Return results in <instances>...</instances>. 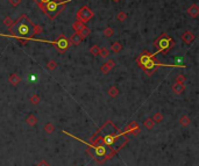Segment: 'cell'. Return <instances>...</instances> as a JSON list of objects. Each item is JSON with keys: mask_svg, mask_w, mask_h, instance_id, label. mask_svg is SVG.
I'll use <instances>...</instances> for the list:
<instances>
[{"mask_svg": "<svg viewBox=\"0 0 199 166\" xmlns=\"http://www.w3.org/2000/svg\"><path fill=\"white\" fill-rule=\"evenodd\" d=\"M171 88H173V93H176L179 95V94L184 93V91H185V85H184V84H179V83H175Z\"/></svg>", "mask_w": 199, "mask_h": 166, "instance_id": "12", "label": "cell"}, {"mask_svg": "<svg viewBox=\"0 0 199 166\" xmlns=\"http://www.w3.org/2000/svg\"><path fill=\"white\" fill-rule=\"evenodd\" d=\"M187 14L193 18V19H196V18H198V14H199V7L197 4H193L191 6L187 8Z\"/></svg>", "mask_w": 199, "mask_h": 166, "instance_id": "9", "label": "cell"}, {"mask_svg": "<svg viewBox=\"0 0 199 166\" xmlns=\"http://www.w3.org/2000/svg\"><path fill=\"white\" fill-rule=\"evenodd\" d=\"M9 4L13 7H18L21 4V0H9Z\"/></svg>", "mask_w": 199, "mask_h": 166, "instance_id": "32", "label": "cell"}, {"mask_svg": "<svg viewBox=\"0 0 199 166\" xmlns=\"http://www.w3.org/2000/svg\"><path fill=\"white\" fill-rule=\"evenodd\" d=\"M154 57H155V53H148V51H145V53H142L139 57L136 58V63H138V65L142 69L147 62L149 59H152V58H154Z\"/></svg>", "mask_w": 199, "mask_h": 166, "instance_id": "6", "label": "cell"}, {"mask_svg": "<svg viewBox=\"0 0 199 166\" xmlns=\"http://www.w3.org/2000/svg\"><path fill=\"white\" fill-rule=\"evenodd\" d=\"M182 40H183V42L185 44L190 46L193 41L196 40V35L193 33H191V32H185V33L182 35Z\"/></svg>", "mask_w": 199, "mask_h": 166, "instance_id": "8", "label": "cell"}, {"mask_svg": "<svg viewBox=\"0 0 199 166\" xmlns=\"http://www.w3.org/2000/svg\"><path fill=\"white\" fill-rule=\"evenodd\" d=\"M84 27H86L85 26V23H83V22H80V21H78V20L75 21L72 23V29L75 30V33H79Z\"/></svg>", "mask_w": 199, "mask_h": 166, "instance_id": "14", "label": "cell"}, {"mask_svg": "<svg viewBox=\"0 0 199 166\" xmlns=\"http://www.w3.org/2000/svg\"><path fill=\"white\" fill-rule=\"evenodd\" d=\"M190 123H191V119L187 115H183L179 117V124L182 127H187Z\"/></svg>", "mask_w": 199, "mask_h": 166, "instance_id": "16", "label": "cell"}, {"mask_svg": "<svg viewBox=\"0 0 199 166\" xmlns=\"http://www.w3.org/2000/svg\"><path fill=\"white\" fill-rule=\"evenodd\" d=\"M83 37L80 36L79 33H73L71 36H70V42H71V44H73V46H79L80 43L83 42Z\"/></svg>", "mask_w": 199, "mask_h": 166, "instance_id": "10", "label": "cell"}, {"mask_svg": "<svg viewBox=\"0 0 199 166\" xmlns=\"http://www.w3.org/2000/svg\"><path fill=\"white\" fill-rule=\"evenodd\" d=\"M117 19H118L119 22H124L127 19V14L125 12H119L118 15H117Z\"/></svg>", "mask_w": 199, "mask_h": 166, "instance_id": "28", "label": "cell"}, {"mask_svg": "<svg viewBox=\"0 0 199 166\" xmlns=\"http://www.w3.org/2000/svg\"><path fill=\"white\" fill-rule=\"evenodd\" d=\"M113 34H114V30H113L111 27H106V28L104 29V32H103V35H104L105 37H112Z\"/></svg>", "mask_w": 199, "mask_h": 166, "instance_id": "22", "label": "cell"}, {"mask_svg": "<svg viewBox=\"0 0 199 166\" xmlns=\"http://www.w3.org/2000/svg\"><path fill=\"white\" fill-rule=\"evenodd\" d=\"M152 119H153V121L155 123H161V122L163 121V115L159 113V112H157V113L154 114V116Z\"/></svg>", "mask_w": 199, "mask_h": 166, "instance_id": "21", "label": "cell"}, {"mask_svg": "<svg viewBox=\"0 0 199 166\" xmlns=\"http://www.w3.org/2000/svg\"><path fill=\"white\" fill-rule=\"evenodd\" d=\"M99 56L101 58H107V57L110 56V50H108L107 48H100Z\"/></svg>", "mask_w": 199, "mask_h": 166, "instance_id": "23", "label": "cell"}, {"mask_svg": "<svg viewBox=\"0 0 199 166\" xmlns=\"http://www.w3.org/2000/svg\"><path fill=\"white\" fill-rule=\"evenodd\" d=\"M49 1H53V0H41V4H47Z\"/></svg>", "mask_w": 199, "mask_h": 166, "instance_id": "34", "label": "cell"}, {"mask_svg": "<svg viewBox=\"0 0 199 166\" xmlns=\"http://www.w3.org/2000/svg\"><path fill=\"white\" fill-rule=\"evenodd\" d=\"M57 66H58V65H57V63H56L55 60H49V62L47 63V69L50 70V71H54Z\"/></svg>", "mask_w": 199, "mask_h": 166, "instance_id": "26", "label": "cell"}, {"mask_svg": "<svg viewBox=\"0 0 199 166\" xmlns=\"http://www.w3.org/2000/svg\"><path fill=\"white\" fill-rule=\"evenodd\" d=\"M99 51H100V47H98V46H92V47L90 48V53L93 55V56H98Z\"/></svg>", "mask_w": 199, "mask_h": 166, "instance_id": "27", "label": "cell"}, {"mask_svg": "<svg viewBox=\"0 0 199 166\" xmlns=\"http://www.w3.org/2000/svg\"><path fill=\"white\" fill-rule=\"evenodd\" d=\"M143 126H145V128H146V129L150 130V129H153L154 126H155V122L153 121V119H152V117H148V119H146L145 121H143Z\"/></svg>", "mask_w": 199, "mask_h": 166, "instance_id": "17", "label": "cell"}, {"mask_svg": "<svg viewBox=\"0 0 199 166\" xmlns=\"http://www.w3.org/2000/svg\"><path fill=\"white\" fill-rule=\"evenodd\" d=\"M113 1H119V0H113Z\"/></svg>", "mask_w": 199, "mask_h": 166, "instance_id": "37", "label": "cell"}, {"mask_svg": "<svg viewBox=\"0 0 199 166\" xmlns=\"http://www.w3.org/2000/svg\"><path fill=\"white\" fill-rule=\"evenodd\" d=\"M20 81H21V78L18 73H12V74L8 77V83H9L12 86H18V85L20 84Z\"/></svg>", "mask_w": 199, "mask_h": 166, "instance_id": "11", "label": "cell"}, {"mask_svg": "<svg viewBox=\"0 0 199 166\" xmlns=\"http://www.w3.org/2000/svg\"><path fill=\"white\" fill-rule=\"evenodd\" d=\"M26 41H36V42H43V43H49L55 46V48L60 51V53H64L71 47V42L69 39H66L64 35H60V37L56 41H48V40H41V39H35V37H28Z\"/></svg>", "mask_w": 199, "mask_h": 166, "instance_id": "4", "label": "cell"}, {"mask_svg": "<svg viewBox=\"0 0 199 166\" xmlns=\"http://www.w3.org/2000/svg\"><path fill=\"white\" fill-rule=\"evenodd\" d=\"M68 2H71V0H64V1H61V2L49 1L47 4H39L37 6L40 7L43 13L49 16L50 20H54L63 9H65V5Z\"/></svg>", "mask_w": 199, "mask_h": 166, "instance_id": "2", "label": "cell"}, {"mask_svg": "<svg viewBox=\"0 0 199 166\" xmlns=\"http://www.w3.org/2000/svg\"><path fill=\"white\" fill-rule=\"evenodd\" d=\"M139 124H138V122H135V121H132L128 126H127V131H129V130H132V129H135V128H138Z\"/></svg>", "mask_w": 199, "mask_h": 166, "instance_id": "30", "label": "cell"}, {"mask_svg": "<svg viewBox=\"0 0 199 166\" xmlns=\"http://www.w3.org/2000/svg\"><path fill=\"white\" fill-rule=\"evenodd\" d=\"M122 44L120 43V42H114L112 44V47H111V49H112V51L113 53H120L121 50H122Z\"/></svg>", "mask_w": 199, "mask_h": 166, "instance_id": "18", "label": "cell"}, {"mask_svg": "<svg viewBox=\"0 0 199 166\" xmlns=\"http://www.w3.org/2000/svg\"><path fill=\"white\" fill-rule=\"evenodd\" d=\"M115 66V62L114 59H108L106 63H104L101 66H100V71L101 73H104V74H108V73L112 71V69Z\"/></svg>", "mask_w": 199, "mask_h": 166, "instance_id": "7", "label": "cell"}, {"mask_svg": "<svg viewBox=\"0 0 199 166\" xmlns=\"http://www.w3.org/2000/svg\"><path fill=\"white\" fill-rule=\"evenodd\" d=\"M26 122H27V124L30 127L36 126V123H37V117H36L34 114H29V115L27 116Z\"/></svg>", "mask_w": 199, "mask_h": 166, "instance_id": "13", "label": "cell"}, {"mask_svg": "<svg viewBox=\"0 0 199 166\" xmlns=\"http://www.w3.org/2000/svg\"><path fill=\"white\" fill-rule=\"evenodd\" d=\"M153 47L156 48V53H168L171 48L175 47V41L173 40V37H170L168 34L163 33L159 36L157 40L153 43ZM155 53V55H156Z\"/></svg>", "mask_w": 199, "mask_h": 166, "instance_id": "3", "label": "cell"}, {"mask_svg": "<svg viewBox=\"0 0 199 166\" xmlns=\"http://www.w3.org/2000/svg\"><path fill=\"white\" fill-rule=\"evenodd\" d=\"M43 130L46 131L47 134H53L54 131H55V126H54L51 122H48V123H46V126H44V128H43Z\"/></svg>", "mask_w": 199, "mask_h": 166, "instance_id": "19", "label": "cell"}, {"mask_svg": "<svg viewBox=\"0 0 199 166\" xmlns=\"http://www.w3.org/2000/svg\"><path fill=\"white\" fill-rule=\"evenodd\" d=\"M53 1H56V2H61V0H53Z\"/></svg>", "mask_w": 199, "mask_h": 166, "instance_id": "36", "label": "cell"}, {"mask_svg": "<svg viewBox=\"0 0 199 166\" xmlns=\"http://www.w3.org/2000/svg\"><path fill=\"white\" fill-rule=\"evenodd\" d=\"M107 93H108V95H110L111 98H113V99H114V98H117V97L119 95V88H118L117 86H114V85H113V86H111L110 88H108Z\"/></svg>", "mask_w": 199, "mask_h": 166, "instance_id": "15", "label": "cell"}, {"mask_svg": "<svg viewBox=\"0 0 199 166\" xmlns=\"http://www.w3.org/2000/svg\"><path fill=\"white\" fill-rule=\"evenodd\" d=\"M2 22H4V25H5V26H7L8 28H11V27L14 25V20L12 19V18H11V16H6V18L4 19V21H2Z\"/></svg>", "mask_w": 199, "mask_h": 166, "instance_id": "25", "label": "cell"}, {"mask_svg": "<svg viewBox=\"0 0 199 166\" xmlns=\"http://www.w3.org/2000/svg\"><path fill=\"white\" fill-rule=\"evenodd\" d=\"M9 29V34H0V36L2 37H12L16 40L23 41V43L27 42L28 37H34V23L28 19L26 14H22L19 16V19L14 21V25Z\"/></svg>", "mask_w": 199, "mask_h": 166, "instance_id": "1", "label": "cell"}, {"mask_svg": "<svg viewBox=\"0 0 199 166\" xmlns=\"http://www.w3.org/2000/svg\"><path fill=\"white\" fill-rule=\"evenodd\" d=\"M29 101H30V103H32V105H34V106H37V105L41 102V99H40V97H39L37 94H33V95L30 97Z\"/></svg>", "mask_w": 199, "mask_h": 166, "instance_id": "20", "label": "cell"}, {"mask_svg": "<svg viewBox=\"0 0 199 166\" xmlns=\"http://www.w3.org/2000/svg\"><path fill=\"white\" fill-rule=\"evenodd\" d=\"M79 34H80V36L83 37V39H86V37H89V35L91 34V30L87 28V27H84L82 30L79 32Z\"/></svg>", "mask_w": 199, "mask_h": 166, "instance_id": "24", "label": "cell"}, {"mask_svg": "<svg viewBox=\"0 0 199 166\" xmlns=\"http://www.w3.org/2000/svg\"><path fill=\"white\" fill-rule=\"evenodd\" d=\"M36 166H50V164H49L46 159H42V160H40V161L37 163V165H36Z\"/></svg>", "mask_w": 199, "mask_h": 166, "instance_id": "33", "label": "cell"}, {"mask_svg": "<svg viewBox=\"0 0 199 166\" xmlns=\"http://www.w3.org/2000/svg\"><path fill=\"white\" fill-rule=\"evenodd\" d=\"M186 81V77L184 74H178L176 77V83H179V84H185Z\"/></svg>", "mask_w": 199, "mask_h": 166, "instance_id": "29", "label": "cell"}, {"mask_svg": "<svg viewBox=\"0 0 199 166\" xmlns=\"http://www.w3.org/2000/svg\"><path fill=\"white\" fill-rule=\"evenodd\" d=\"M43 32V29H42V27L39 26V25H34V35H39Z\"/></svg>", "mask_w": 199, "mask_h": 166, "instance_id": "31", "label": "cell"}, {"mask_svg": "<svg viewBox=\"0 0 199 166\" xmlns=\"http://www.w3.org/2000/svg\"><path fill=\"white\" fill-rule=\"evenodd\" d=\"M34 2L36 4V5H39V4H41V0H33Z\"/></svg>", "mask_w": 199, "mask_h": 166, "instance_id": "35", "label": "cell"}, {"mask_svg": "<svg viewBox=\"0 0 199 166\" xmlns=\"http://www.w3.org/2000/svg\"><path fill=\"white\" fill-rule=\"evenodd\" d=\"M76 16H77V20L78 21L83 22V23H86V22H89L90 20H92L93 16H94V13H93V11L90 7L86 6V5H84V6H82L79 9H78Z\"/></svg>", "mask_w": 199, "mask_h": 166, "instance_id": "5", "label": "cell"}]
</instances>
